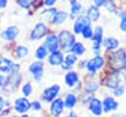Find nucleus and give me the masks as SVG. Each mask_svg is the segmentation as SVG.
Segmentation results:
<instances>
[{
    "mask_svg": "<svg viewBox=\"0 0 126 117\" xmlns=\"http://www.w3.org/2000/svg\"><path fill=\"white\" fill-rule=\"evenodd\" d=\"M58 41L61 48L64 51H69L70 49H72L73 45L75 44V37L68 30H63L59 33Z\"/></svg>",
    "mask_w": 126,
    "mask_h": 117,
    "instance_id": "obj_1",
    "label": "nucleus"
},
{
    "mask_svg": "<svg viewBox=\"0 0 126 117\" xmlns=\"http://www.w3.org/2000/svg\"><path fill=\"white\" fill-rule=\"evenodd\" d=\"M110 64L115 70H121L126 68V52L124 50H119L111 55Z\"/></svg>",
    "mask_w": 126,
    "mask_h": 117,
    "instance_id": "obj_2",
    "label": "nucleus"
},
{
    "mask_svg": "<svg viewBox=\"0 0 126 117\" xmlns=\"http://www.w3.org/2000/svg\"><path fill=\"white\" fill-rule=\"evenodd\" d=\"M60 90V87L58 85H53L49 88H46L42 93V98L45 101H51L54 100L55 97L57 96L58 92Z\"/></svg>",
    "mask_w": 126,
    "mask_h": 117,
    "instance_id": "obj_3",
    "label": "nucleus"
},
{
    "mask_svg": "<svg viewBox=\"0 0 126 117\" xmlns=\"http://www.w3.org/2000/svg\"><path fill=\"white\" fill-rule=\"evenodd\" d=\"M48 31V29L47 27L44 25V24H36L35 27L33 28V29L32 30V33H31V37L32 39H38V38H41L42 36H44Z\"/></svg>",
    "mask_w": 126,
    "mask_h": 117,
    "instance_id": "obj_4",
    "label": "nucleus"
},
{
    "mask_svg": "<svg viewBox=\"0 0 126 117\" xmlns=\"http://www.w3.org/2000/svg\"><path fill=\"white\" fill-rule=\"evenodd\" d=\"M103 58L100 56H95L92 58L88 63H87V69L91 73H94L96 70L101 68L103 66Z\"/></svg>",
    "mask_w": 126,
    "mask_h": 117,
    "instance_id": "obj_5",
    "label": "nucleus"
},
{
    "mask_svg": "<svg viewBox=\"0 0 126 117\" xmlns=\"http://www.w3.org/2000/svg\"><path fill=\"white\" fill-rule=\"evenodd\" d=\"M64 107H65V105H64V102H63L62 99H60V98L54 99L52 101L51 105H50V112L53 116L58 117L62 114V112L64 110Z\"/></svg>",
    "mask_w": 126,
    "mask_h": 117,
    "instance_id": "obj_6",
    "label": "nucleus"
},
{
    "mask_svg": "<svg viewBox=\"0 0 126 117\" xmlns=\"http://www.w3.org/2000/svg\"><path fill=\"white\" fill-rule=\"evenodd\" d=\"M30 107H31V103L25 97H21V98H18L15 100V109L19 113L27 112L30 109Z\"/></svg>",
    "mask_w": 126,
    "mask_h": 117,
    "instance_id": "obj_7",
    "label": "nucleus"
},
{
    "mask_svg": "<svg viewBox=\"0 0 126 117\" xmlns=\"http://www.w3.org/2000/svg\"><path fill=\"white\" fill-rule=\"evenodd\" d=\"M117 107H118V102L113 97L107 96L102 101V109H103V111L105 113H108L110 111L116 110Z\"/></svg>",
    "mask_w": 126,
    "mask_h": 117,
    "instance_id": "obj_8",
    "label": "nucleus"
},
{
    "mask_svg": "<svg viewBox=\"0 0 126 117\" xmlns=\"http://www.w3.org/2000/svg\"><path fill=\"white\" fill-rule=\"evenodd\" d=\"M89 107L90 110L92 111V113L95 116H99L102 113V104L100 102L99 99L97 98H92L91 101L89 102Z\"/></svg>",
    "mask_w": 126,
    "mask_h": 117,
    "instance_id": "obj_9",
    "label": "nucleus"
},
{
    "mask_svg": "<svg viewBox=\"0 0 126 117\" xmlns=\"http://www.w3.org/2000/svg\"><path fill=\"white\" fill-rule=\"evenodd\" d=\"M16 65L14 62L7 58H0V71L4 73H10L15 70Z\"/></svg>",
    "mask_w": 126,
    "mask_h": 117,
    "instance_id": "obj_10",
    "label": "nucleus"
},
{
    "mask_svg": "<svg viewBox=\"0 0 126 117\" xmlns=\"http://www.w3.org/2000/svg\"><path fill=\"white\" fill-rule=\"evenodd\" d=\"M58 44H59L58 37H57L56 35H53V34H52V35H49V36L46 38L45 43H44L45 48H46L48 51H51V52L56 51V49H57V47H58Z\"/></svg>",
    "mask_w": 126,
    "mask_h": 117,
    "instance_id": "obj_11",
    "label": "nucleus"
},
{
    "mask_svg": "<svg viewBox=\"0 0 126 117\" xmlns=\"http://www.w3.org/2000/svg\"><path fill=\"white\" fill-rule=\"evenodd\" d=\"M93 39H94V50L95 49L96 51H98L99 45L102 41V29L100 27L95 28L94 32L93 34Z\"/></svg>",
    "mask_w": 126,
    "mask_h": 117,
    "instance_id": "obj_12",
    "label": "nucleus"
},
{
    "mask_svg": "<svg viewBox=\"0 0 126 117\" xmlns=\"http://www.w3.org/2000/svg\"><path fill=\"white\" fill-rule=\"evenodd\" d=\"M30 72L34 76V78L36 80H38L41 75H42V70H43V64L41 62H34L32 64H31V66L29 67Z\"/></svg>",
    "mask_w": 126,
    "mask_h": 117,
    "instance_id": "obj_13",
    "label": "nucleus"
},
{
    "mask_svg": "<svg viewBox=\"0 0 126 117\" xmlns=\"http://www.w3.org/2000/svg\"><path fill=\"white\" fill-rule=\"evenodd\" d=\"M49 63L52 65V66H56V65H60L63 63V55L60 51L56 50V51H53L50 56H49V59H48Z\"/></svg>",
    "mask_w": 126,
    "mask_h": 117,
    "instance_id": "obj_14",
    "label": "nucleus"
},
{
    "mask_svg": "<svg viewBox=\"0 0 126 117\" xmlns=\"http://www.w3.org/2000/svg\"><path fill=\"white\" fill-rule=\"evenodd\" d=\"M79 82V76L76 72L70 71L65 75V83L68 87H74Z\"/></svg>",
    "mask_w": 126,
    "mask_h": 117,
    "instance_id": "obj_15",
    "label": "nucleus"
},
{
    "mask_svg": "<svg viewBox=\"0 0 126 117\" xmlns=\"http://www.w3.org/2000/svg\"><path fill=\"white\" fill-rule=\"evenodd\" d=\"M18 29L16 27H9L5 31L1 33V36L6 40H13L18 35Z\"/></svg>",
    "mask_w": 126,
    "mask_h": 117,
    "instance_id": "obj_16",
    "label": "nucleus"
},
{
    "mask_svg": "<svg viewBox=\"0 0 126 117\" xmlns=\"http://www.w3.org/2000/svg\"><path fill=\"white\" fill-rule=\"evenodd\" d=\"M106 86L111 88H116L119 86V75L117 73L112 74L106 81Z\"/></svg>",
    "mask_w": 126,
    "mask_h": 117,
    "instance_id": "obj_17",
    "label": "nucleus"
},
{
    "mask_svg": "<svg viewBox=\"0 0 126 117\" xmlns=\"http://www.w3.org/2000/svg\"><path fill=\"white\" fill-rule=\"evenodd\" d=\"M77 102V97L75 94L73 93H68L65 97V102H64V105L67 107V108H73L75 106Z\"/></svg>",
    "mask_w": 126,
    "mask_h": 117,
    "instance_id": "obj_18",
    "label": "nucleus"
},
{
    "mask_svg": "<svg viewBox=\"0 0 126 117\" xmlns=\"http://www.w3.org/2000/svg\"><path fill=\"white\" fill-rule=\"evenodd\" d=\"M104 46L107 48V49H115L118 47V40L113 38V37H107L104 39V42H103Z\"/></svg>",
    "mask_w": 126,
    "mask_h": 117,
    "instance_id": "obj_19",
    "label": "nucleus"
},
{
    "mask_svg": "<svg viewBox=\"0 0 126 117\" xmlns=\"http://www.w3.org/2000/svg\"><path fill=\"white\" fill-rule=\"evenodd\" d=\"M77 61V57L75 56V55H68L66 58H65V61H63V63H62V68H64V69H70L73 65H74V63Z\"/></svg>",
    "mask_w": 126,
    "mask_h": 117,
    "instance_id": "obj_20",
    "label": "nucleus"
},
{
    "mask_svg": "<svg viewBox=\"0 0 126 117\" xmlns=\"http://www.w3.org/2000/svg\"><path fill=\"white\" fill-rule=\"evenodd\" d=\"M67 18V13L66 12H57L53 16V24L55 25H60L62 24Z\"/></svg>",
    "mask_w": 126,
    "mask_h": 117,
    "instance_id": "obj_21",
    "label": "nucleus"
},
{
    "mask_svg": "<svg viewBox=\"0 0 126 117\" xmlns=\"http://www.w3.org/2000/svg\"><path fill=\"white\" fill-rule=\"evenodd\" d=\"M88 17L91 21H96L99 17V11L96 7L94 6H91L88 10Z\"/></svg>",
    "mask_w": 126,
    "mask_h": 117,
    "instance_id": "obj_22",
    "label": "nucleus"
},
{
    "mask_svg": "<svg viewBox=\"0 0 126 117\" xmlns=\"http://www.w3.org/2000/svg\"><path fill=\"white\" fill-rule=\"evenodd\" d=\"M70 3H71V17L74 18L81 11V4L78 3L76 0H71Z\"/></svg>",
    "mask_w": 126,
    "mask_h": 117,
    "instance_id": "obj_23",
    "label": "nucleus"
},
{
    "mask_svg": "<svg viewBox=\"0 0 126 117\" xmlns=\"http://www.w3.org/2000/svg\"><path fill=\"white\" fill-rule=\"evenodd\" d=\"M71 50H72L75 54L81 55V54H83V53L85 52V47H84V45H83L81 42H77V43H75V44L73 45V47H72Z\"/></svg>",
    "mask_w": 126,
    "mask_h": 117,
    "instance_id": "obj_24",
    "label": "nucleus"
},
{
    "mask_svg": "<svg viewBox=\"0 0 126 117\" xmlns=\"http://www.w3.org/2000/svg\"><path fill=\"white\" fill-rule=\"evenodd\" d=\"M46 54H47V50H46V48L44 47V46H39L38 48H37V50H36V52H35V56H36V58H38V59H43L45 56H46Z\"/></svg>",
    "mask_w": 126,
    "mask_h": 117,
    "instance_id": "obj_25",
    "label": "nucleus"
},
{
    "mask_svg": "<svg viewBox=\"0 0 126 117\" xmlns=\"http://www.w3.org/2000/svg\"><path fill=\"white\" fill-rule=\"evenodd\" d=\"M82 33H83V36H84L85 38H90V37H92L93 34H94L93 29H92V28H91L90 25L84 27V29H83V30H82Z\"/></svg>",
    "mask_w": 126,
    "mask_h": 117,
    "instance_id": "obj_26",
    "label": "nucleus"
},
{
    "mask_svg": "<svg viewBox=\"0 0 126 117\" xmlns=\"http://www.w3.org/2000/svg\"><path fill=\"white\" fill-rule=\"evenodd\" d=\"M16 54L18 56V58H23L25 56H27L28 54V48L25 46H18L17 50H16Z\"/></svg>",
    "mask_w": 126,
    "mask_h": 117,
    "instance_id": "obj_27",
    "label": "nucleus"
},
{
    "mask_svg": "<svg viewBox=\"0 0 126 117\" xmlns=\"http://www.w3.org/2000/svg\"><path fill=\"white\" fill-rule=\"evenodd\" d=\"M85 26H86V25L83 24L80 20H77V22H76L75 25H74V31H75L76 33H81Z\"/></svg>",
    "mask_w": 126,
    "mask_h": 117,
    "instance_id": "obj_28",
    "label": "nucleus"
},
{
    "mask_svg": "<svg viewBox=\"0 0 126 117\" xmlns=\"http://www.w3.org/2000/svg\"><path fill=\"white\" fill-rule=\"evenodd\" d=\"M97 87H98V85H97L96 82L91 81V82H89L88 84H86V90L94 91V90H95V89L97 88Z\"/></svg>",
    "mask_w": 126,
    "mask_h": 117,
    "instance_id": "obj_29",
    "label": "nucleus"
},
{
    "mask_svg": "<svg viewBox=\"0 0 126 117\" xmlns=\"http://www.w3.org/2000/svg\"><path fill=\"white\" fill-rule=\"evenodd\" d=\"M22 91H23V93L26 95V96H29L31 93H32V86H31V84H25L24 85V87H23V88H22Z\"/></svg>",
    "mask_w": 126,
    "mask_h": 117,
    "instance_id": "obj_30",
    "label": "nucleus"
},
{
    "mask_svg": "<svg viewBox=\"0 0 126 117\" xmlns=\"http://www.w3.org/2000/svg\"><path fill=\"white\" fill-rule=\"evenodd\" d=\"M120 29L124 31H126V11H124L121 14V23H120Z\"/></svg>",
    "mask_w": 126,
    "mask_h": 117,
    "instance_id": "obj_31",
    "label": "nucleus"
},
{
    "mask_svg": "<svg viewBox=\"0 0 126 117\" xmlns=\"http://www.w3.org/2000/svg\"><path fill=\"white\" fill-rule=\"evenodd\" d=\"M123 92H124V87H122V86H118L116 88H114V94L116 96L122 95Z\"/></svg>",
    "mask_w": 126,
    "mask_h": 117,
    "instance_id": "obj_32",
    "label": "nucleus"
},
{
    "mask_svg": "<svg viewBox=\"0 0 126 117\" xmlns=\"http://www.w3.org/2000/svg\"><path fill=\"white\" fill-rule=\"evenodd\" d=\"M31 107L33 110H39L41 108V105H40V103L38 101H33V102L31 103Z\"/></svg>",
    "mask_w": 126,
    "mask_h": 117,
    "instance_id": "obj_33",
    "label": "nucleus"
},
{
    "mask_svg": "<svg viewBox=\"0 0 126 117\" xmlns=\"http://www.w3.org/2000/svg\"><path fill=\"white\" fill-rule=\"evenodd\" d=\"M18 3H19L22 7H24V8H29L30 5H31V4H29V3L27 2V0H19Z\"/></svg>",
    "mask_w": 126,
    "mask_h": 117,
    "instance_id": "obj_34",
    "label": "nucleus"
},
{
    "mask_svg": "<svg viewBox=\"0 0 126 117\" xmlns=\"http://www.w3.org/2000/svg\"><path fill=\"white\" fill-rule=\"evenodd\" d=\"M107 0H94V4L96 6H102Z\"/></svg>",
    "mask_w": 126,
    "mask_h": 117,
    "instance_id": "obj_35",
    "label": "nucleus"
},
{
    "mask_svg": "<svg viewBox=\"0 0 126 117\" xmlns=\"http://www.w3.org/2000/svg\"><path fill=\"white\" fill-rule=\"evenodd\" d=\"M55 1H56V0H45V5L51 6V5H53V4L55 3Z\"/></svg>",
    "mask_w": 126,
    "mask_h": 117,
    "instance_id": "obj_36",
    "label": "nucleus"
},
{
    "mask_svg": "<svg viewBox=\"0 0 126 117\" xmlns=\"http://www.w3.org/2000/svg\"><path fill=\"white\" fill-rule=\"evenodd\" d=\"M7 5V0H0V8H4Z\"/></svg>",
    "mask_w": 126,
    "mask_h": 117,
    "instance_id": "obj_37",
    "label": "nucleus"
},
{
    "mask_svg": "<svg viewBox=\"0 0 126 117\" xmlns=\"http://www.w3.org/2000/svg\"><path fill=\"white\" fill-rule=\"evenodd\" d=\"M66 117H79V116L77 115V113H75V112H73V111H72V112H70Z\"/></svg>",
    "mask_w": 126,
    "mask_h": 117,
    "instance_id": "obj_38",
    "label": "nucleus"
},
{
    "mask_svg": "<svg viewBox=\"0 0 126 117\" xmlns=\"http://www.w3.org/2000/svg\"><path fill=\"white\" fill-rule=\"evenodd\" d=\"M3 106H4V100H3V98L0 96V111L2 110Z\"/></svg>",
    "mask_w": 126,
    "mask_h": 117,
    "instance_id": "obj_39",
    "label": "nucleus"
},
{
    "mask_svg": "<svg viewBox=\"0 0 126 117\" xmlns=\"http://www.w3.org/2000/svg\"><path fill=\"white\" fill-rule=\"evenodd\" d=\"M3 83H4V77L0 75V87L3 85Z\"/></svg>",
    "mask_w": 126,
    "mask_h": 117,
    "instance_id": "obj_40",
    "label": "nucleus"
},
{
    "mask_svg": "<svg viewBox=\"0 0 126 117\" xmlns=\"http://www.w3.org/2000/svg\"><path fill=\"white\" fill-rule=\"evenodd\" d=\"M33 1H34V0H27V2H28L29 4H31V3H32Z\"/></svg>",
    "mask_w": 126,
    "mask_h": 117,
    "instance_id": "obj_41",
    "label": "nucleus"
},
{
    "mask_svg": "<svg viewBox=\"0 0 126 117\" xmlns=\"http://www.w3.org/2000/svg\"><path fill=\"white\" fill-rule=\"evenodd\" d=\"M22 117H30V116H29V115H27V114H24Z\"/></svg>",
    "mask_w": 126,
    "mask_h": 117,
    "instance_id": "obj_42",
    "label": "nucleus"
},
{
    "mask_svg": "<svg viewBox=\"0 0 126 117\" xmlns=\"http://www.w3.org/2000/svg\"><path fill=\"white\" fill-rule=\"evenodd\" d=\"M124 75H125V80H126V71H125V74Z\"/></svg>",
    "mask_w": 126,
    "mask_h": 117,
    "instance_id": "obj_43",
    "label": "nucleus"
},
{
    "mask_svg": "<svg viewBox=\"0 0 126 117\" xmlns=\"http://www.w3.org/2000/svg\"><path fill=\"white\" fill-rule=\"evenodd\" d=\"M13 117H17V116H13Z\"/></svg>",
    "mask_w": 126,
    "mask_h": 117,
    "instance_id": "obj_44",
    "label": "nucleus"
}]
</instances>
